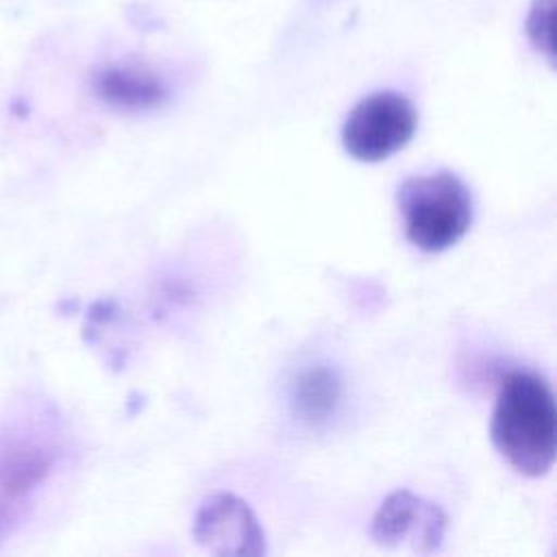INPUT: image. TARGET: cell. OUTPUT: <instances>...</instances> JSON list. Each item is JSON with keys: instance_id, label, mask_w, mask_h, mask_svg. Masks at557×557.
Here are the masks:
<instances>
[{"instance_id": "4", "label": "cell", "mask_w": 557, "mask_h": 557, "mask_svg": "<svg viewBox=\"0 0 557 557\" xmlns=\"http://www.w3.org/2000/svg\"><path fill=\"white\" fill-rule=\"evenodd\" d=\"M418 128L413 102L398 91H376L359 100L342 126L344 150L361 163H376L403 150Z\"/></svg>"}, {"instance_id": "8", "label": "cell", "mask_w": 557, "mask_h": 557, "mask_svg": "<svg viewBox=\"0 0 557 557\" xmlns=\"http://www.w3.org/2000/svg\"><path fill=\"white\" fill-rule=\"evenodd\" d=\"M342 381L329 366H313L302 370L292 383V407L296 416L309 424L329 420L339 403Z\"/></svg>"}, {"instance_id": "2", "label": "cell", "mask_w": 557, "mask_h": 557, "mask_svg": "<svg viewBox=\"0 0 557 557\" xmlns=\"http://www.w3.org/2000/svg\"><path fill=\"white\" fill-rule=\"evenodd\" d=\"M407 239L424 252L455 246L472 224V196L453 172L407 178L396 194Z\"/></svg>"}, {"instance_id": "1", "label": "cell", "mask_w": 557, "mask_h": 557, "mask_svg": "<svg viewBox=\"0 0 557 557\" xmlns=\"http://www.w3.org/2000/svg\"><path fill=\"white\" fill-rule=\"evenodd\" d=\"M490 433L513 470L544 476L557 453V409L548 383L533 372H509L496 398Z\"/></svg>"}, {"instance_id": "9", "label": "cell", "mask_w": 557, "mask_h": 557, "mask_svg": "<svg viewBox=\"0 0 557 557\" xmlns=\"http://www.w3.org/2000/svg\"><path fill=\"white\" fill-rule=\"evenodd\" d=\"M555 0H533L524 20V30L531 46L555 65V39H553Z\"/></svg>"}, {"instance_id": "7", "label": "cell", "mask_w": 557, "mask_h": 557, "mask_svg": "<svg viewBox=\"0 0 557 557\" xmlns=\"http://www.w3.org/2000/svg\"><path fill=\"white\" fill-rule=\"evenodd\" d=\"M94 94L120 111H146L168 100L165 83L141 67L107 65L94 74Z\"/></svg>"}, {"instance_id": "6", "label": "cell", "mask_w": 557, "mask_h": 557, "mask_svg": "<svg viewBox=\"0 0 557 557\" xmlns=\"http://www.w3.org/2000/svg\"><path fill=\"white\" fill-rule=\"evenodd\" d=\"M446 531V513L409 490L392 492L372 516L370 535L383 548L409 544L416 553H435Z\"/></svg>"}, {"instance_id": "3", "label": "cell", "mask_w": 557, "mask_h": 557, "mask_svg": "<svg viewBox=\"0 0 557 557\" xmlns=\"http://www.w3.org/2000/svg\"><path fill=\"white\" fill-rule=\"evenodd\" d=\"M54 448L35 422L0 426V544L22 522L54 466Z\"/></svg>"}, {"instance_id": "5", "label": "cell", "mask_w": 557, "mask_h": 557, "mask_svg": "<svg viewBox=\"0 0 557 557\" xmlns=\"http://www.w3.org/2000/svg\"><path fill=\"white\" fill-rule=\"evenodd\" d=\"M194 540L211 555L259 557L265 553V533L246 500L233 494L209 496L194 520Z\"/></svg>"}]
</instances>
